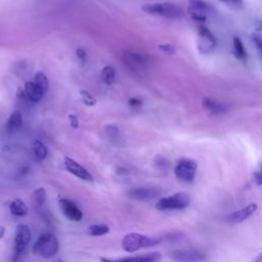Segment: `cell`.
I'll use <instances>...</instances> for the list:
<instances>
[{
  "mask_svg": "<svg viewBox=\"0 0 262 262\" xmlns=\"http://www.w3.org/2000/svg\"><path fill=\"white\" fill-rule=\"evenodd\" d=\"M257 204L256 203H251L247 205L246 207L236 210L234 212H231L226 216V221L230 224H238L250 218L256 211H257Z\"/></svg>",
  "mask_w": 262,
  "mask_h": 262,
  "instance_id": "14",
  "label": "cell"
},
{
  "mask_svg": "<svg viewBox=\"0 0 262 262\" xmlns=\"http://www.w3.org/2000/svg\"><path fill=\"white\" fill-rule=\"evenodd\" d=\"M223 3H225L226 5L233 7V8H238L243 5V0H219Z\"/></svg>",
  "mask_w": 262,
  "mask_h": 262,
  "instance_id": "32",
  "label": "cell"
},
{
  "mask_svg": "<svg viewBox=\"0 0 262 262\" xmlns=\"http://www.w3.org/2000/svg\"><path fill=\"white\" fill-rule=\"evenodd\" d=\"M34 82L41 88V90L44 92V94L47 93V91L49 89V80L44 73L37 72L34 76Z\"/></svg>",
  "mask_w": 262,
  "mask_h": 262,
  "instance_id": "25",
  "label": "cell"
},
{
  "mask_svg": "<svg viewBox=\"0 0 262 262\" xmlns=\"http://www.w3.org/2000/svg\"><path fill=\"white\" fill-rule=\"evenodd\" d=\"M80 96H81V100H82L83 104L88 107L94 106L97 102L96 98L88 90H85V89L80 90Z\"/></svg>",
  "mask_w": 262,
  "mask_h": 262,
  "instance_id": "26",
  "label": "cell"
},
{
  "mask_svg": "<svg viewBox=\"0 0 262 262\" xmlns=\"http://www.w3.org/2000/svg\"><path fill=\"white\" fill-rule=\"evenodd\" d=\"M191 196L185 191H178L173 194L160 198L156 203V209L159 211H179L190 205Z\"/></svg>",
  "mask_w": 262,
  "mask_h": 262,
  "instance_id": "3",
  "label": "cell"
},
{
  "mask_svg": "<svg viewBox=\"0 0 262 262\" xmlns=\"http://www.w3.org/2000/svg\"><path fill=\"white\" fill-rule=\"evenodd\" d=\"M158 47H159V49H160L163 53H165V54H167V55H172V54H174L175 51H176L175 47H174L172 44H168V43L160 44Z\"/></svg>",
  "mask_w": 262,
  "mask_h": 262,
  "instance_id": "27",
  "label": "cell"
},
{
  "mask_svg": "<svg viewBox=\"0 0 262 262\" xmlns=\"http://www.w3.org/2000/svg\"><path fill=\"white\" fill-rule=\"evenodd\" d=\"M142 102H143V100H142L141 98H139V97H131V98H129V100H128V104H129L130 106H133V107H136V106L141 105Z\"/></svg>",
  "mask_w": 262,
  "mask_h": 262,
  "instance_id": "34",
  "label": "cell"
},
{
  "mask_svg": "<svg viewBox=\"0 0 262 262\" xmlns=\"http://www.w3.org/2000/svg\"><path fill=\"white\" fill-rule=\"evenodd\" d=\"M170 257L174 262H204L207 259V254L194 248L177 249L170 253Z\"/></svg>",
  "mask_w": 262,
  "mask_h": 262,
  "instance_id": "8",
  "label": "cell"
},
{
  "mask_svg": "<svg viewBox=\"0 0 262 262\" xmlns=\"http://www.w3.org/2000/svg\"><path fill=\"white\" fill-rule=\"evenodd\" d=\"M251 262H262V252L259 255H257Z\"/></svg>",
  "mask_w": 262,
  "mask_h": 262,
  "instance_id": "36",
  "label": "cell"
},
{
  "mask_svg": "<svg viewBox=\"0 0 262 262\" xmlns=\"http://www.w3.org/2000/svg\"><path fill=\"white\" fill-rule=\"evenodd\" d=\"M24 90L31 102H39L44 96V92L34 81L26 82Z\"/></svg>",
  "mask_w": 262,
  "mask_h": 262,
  "instance_id": "16",
  "label": "cell"
},
{
  "mask_svg": "<svg viewBox=\"0 0 262 262\" xmlns=\"http://www.w3.org/2000/svg\"><path fill=\"white\" fill-rule=\"evenodd\" d=\"M253 42L255 43V45H256V47H257V49H258L260 55L262 56V38L259 37V36H257V35H254V36H253Z\"/></svg>",
  "mask_w": 262,
  "mask_h": 262,
  "instance_id": "33",
  "label": "cell"
},
{
  "mask_svg": "<svg viewBox=\"0 0 262 262\" xmlns=\"http://www.w3.org/2000/svg\"><path fill=\"white\" fill-rule=\"evenodd\" d=\"M161 243V238L159 237H151L145 234L137 233V232H131L126 234L122 238V248L127 253H133L137 252L141 249L150 248L154 246H157Z\"/></svg>",
  "mask_w": 262,
  "mask_h": 262,
  "instance_id": "1",
  "label": "cell"
},
{
  "mask_svg": "<svg viewBox=\"0 0 262 262\" xmlns=\"http://www.w3.org/2000/svg\"><path fill=\"white\" fill-rule=\"evenodd\" d=\"M58 204L60 211L68 220L73 222H79L83 219V212L74 201L67 198H61L59 199Z\"/></svg>",
  "mask_w": 262,
  "mask_h": 262,
  "instance_id": "10",
  "label": "cell"
},
{
  "mask_svg": "<svg viewBox=\"0 0 262 262\" xmlns=\"http://www.w3.org/2000/svg\"><path fill=\"white\" fill-rule=\"evenodd\" d=\"M63 163H64V167H66L67 171L70 172L71 174H73L74 176H76L77 178L84 180V181H88V182L93 181V176L91 175V173L86 168H84L81 164H79L78 162L73 160L72 158L64 157Z\"/></svg>",
  "mask_w": 262,
  "mask_h": 262,
  "instance_id": "11",
  "label": "cell"
},
{
  "mask_svg": "<svg viewBox=\"0 0 262 262\" xmlns=\"http://www.w3.org/2000/svg\"><path fill=\"white\" fill-rule=\"evenodd\" d=\"M31 230L25 224L17 225L14 233V248L11 262H17L31 242Z\"/></svg>",
  "mask_w": 262,
  "mask_h": 262,
  "instance_id": "5",
  "label": "cell"
},
{
  "mask_svg": "<svg viewBox=\"0 0 262 262\" xmlns=\"http://www.w3.org/2000/svg\"><path fill=\"white\" fill-rule=\"evenodd\" d=\"M4 234H5V227L0 225V239L4 236Z\"/></svg>",
  "mask_w": 262,
  "mask_h": 262,
  "instance_id": "37",
  "label": "cell"
},
{
  "mask_svg": "<svg viewBox=\"0 0 262 262\" xmlns=\"http://www.w3.org/2000/svg\"><path fill=\"white\" fill-rule=\"evenodd\" d=\"M233 50L236 58L241 60L247 59V51L244 47V44L242 40L238 37H233Z\"/></svg>",
  "mask_w": 262,
  "mask_h": 262,
  "instance_id": "24",
  "label": "cell"
},
{
  "mask_svg": "<svg viewBox=\"0 0 262 262\" xmlns=\"http://www.w3.org/2000/svg\"><path fill=\"white\" fill-rule=\"evenodd\" d=\"M68 120H69V123L72 128H74V129L79 128V119L75 114H69Z\"/></svg>",
  "mask_w": 262,
  "mask_h": 262,
  "instance_id": "30",
  "label": "cell"
},
{
  "mask_svg": "<svg viewBox=\"0 0 262 262\" xmlns=\"http://www.w3.org/2000/svg\"><path fill=\"white\" fill-rule=\"evenodd\" d=\"M253 180L257 185H262V165H260L253 173Z\"/></svg>",
  "mask_w": 262,
  "mask_h": 262,
  "instance_id": "29",
  "label": "cell"
},
{
  "mask_svg": "<svg viewBox=\"0 0 262 262\" xmlns=\"http://www.w3.org/2000/svg\"><path fill=\"white\" fill-rule=\"evenodd\" d=\"M46 203V190L43 187L36 188L31 195V204L35 212H40Z\"/></svg>",
  "mask_w": 262,
  "mask_h": 262,
  "instance_id": "17",
  "label": "cell"
},
{
  "mask_svg": "<svg viewBox=\"0 0 262 262\" xmlns=\"http://www.w3.org/2000/svg\"><path fill=\"white\" fill-rule=\"evenodd\" d=\"M33 152H34V156L36 157L37 160L39 161H44L47 156H48V149L46 147V145L40 141V140H35L33 142Z\"/></svg>",
  "mask_w": 262,
  "mask_h": 262,
  "instance_id": "21",
  "label": "cell"
},
{
  "mask_svg": "<svg viewBox=\"0 0 262 262\" xmlns=\"http://www.w3.org/2000/svg\"><path fill=\"white\" fill-rule=\"evenodd\" d=\"M203 106L213 115H220L227 111V105L225 103L212 98H205L203 100Z\"/></svg>",
  "mask_w": 262,
  "mask_h": 262,
  "instance_id": "18",
  "label": "cell"
},
{
  "mask_svg": "<svg viewBox=\"0 0 262 262\" xmlns=\"http://www.w3.org/2000/svg\"><path fill=\"white\" fill-rule=\"evenodd\" d=\"M141 10L150 15L162 16L170 19H176L182 16L181 8L171 2L147 3L141 7Z\"/></svg>",
  "mask_w": 262,
  "mask_h": 262,
  "instance_id": "4",
  "label": "cell"
},
{
  "mask_svg": "<svg viewBox=\"0 0 262 262\" xmlns=\"http://www.w3.org/2000/svg\"><path fill=\"white\" fill-rule=\"evenodd\" d=\"M255 27L258 31H261L262 30V19H257L255 21Z\"/></svg>",
  "mask_w": 262,
  "mask_h": 262,
  "instance_id": "35",
  "label": "cell"
},
{
  "mask_svg": "<svg viewBox=\"0 0 262 262\" xmlns=\"http://www.w3.org/2000/svg\"><path fill=\"white\" fill-rule=\"evenodd\" d=\"M187 11L194 21L204 23L209 12V5L203 0H189Z\"/></svg>",
  "mask_w": 262,
  "mask_h": 262,
  "instance_id": "12",
  "label": "cell"
},
{
  "mask_svg": "<svg viewBox=\"0 0 262 262\" xmlns=\"http://www.w3.org/2000/svg\"><path fill=\"white\" fill-rule=\"evenodd\" d=\"M110 232V227L104 223L92 224L87 228V233L91 236H102Z\"/></svg>",
  "mask_w": 262,
  "mask_h": 262,
  "instance_id": "22",
  "label": "cell"
},
{
  "mask_svg": "<svg viewBox=\"0 0 262 262\" xmlns=\"http://www.w3.org/2000/svg\"><path fill=\"white\" fill-rule=\"evenodd\" d=\"M106 134L113 139L115 137H119V128L116 125H108L105 127Z\"/></svg>",
  "mask_w": 262,
  "mask_h": 262,
  "instance_id": "28",
  "label": "cell"
},
{
  "mask_svg": "<svg viewBox=\"0 0 262 262\" xmlns=\"http://www.w3.org/2000/svg\"><path fill=\"white\" fill-rule=\"evenodd\" d=\"M123 61L130 71L134 72L135 74L143 73L148 67V56L140 53V52H133V51H126L123 54Z\"/></svg>",
  "mask_w": 262,
  "mask_h": 262,
  "instance_id": "7",
  "label": "cell"
},
{
  "mask_svg": "<svg viewBox=\"0 0 262 262\" xmlns=\"http://www.w3.org/2000/svg\"><path fill=\"white\" fill-rule=\"evenodd\" d=\"M162 255L160 252L146 253L144 255L138 256H128L119 259H110V258H100V262H160Z\"/></svg>",
  "mask_w": 262,
  "mask_h": 262,
  "instance_id": "13",
  "label": "cell"
},
{
  "mask_svg": "<svg viewBox=\"0 0 262 262\" xmlns=\"http://www.w3.org/2000/svg\"><path fill=\"white\" fill-rule=\"evenodd\" d=\"M76 56L80 61L85 62L87 59V51L84 48H78L76 49Z\"/></svg>",
  "mask_w": 262,
  "mask_h": 262,
  "instance_id": "31",
  "label": "cell"
},
{
  "mask_svg": "<svg viewBox=\"0 0 262 262\" xmlns=\"http://www.w3.org/2000/svg\"><path fill=\"white\" fill-rule=\"evenodd\" d=\"M198 49L201 53L207 54L213 51L216 45V40L213 34L204 25L198 26Z\"/></svg>",
  "mask_w": 262,
  "mask_h": 262,
  "instance_id": "9",
  "label": "cell"
},
{
  "mask_svg": "<svg viewBox=\"0 0 262 262\" xmlns=\"http://www.w3.org/2000/svg\"><path fill=\"white\" fill-rule=\"evenodd\" d=\"M9 211L13 216L23 217L28 214V207L23 200L15 199L10 203Z\"/></svg>",
  "mask_w": 262,
  "mask_h": 262,
  "instance_id": "20",
  "label": "cell"
},
{
  "mask_svg": "<svg viewBox=\"0 0 262 262\" xmlns=\"http://www.w3.org/2000/svg\"><path fill=\"white\" fill-rule=\"evenodd\" d=\"M23 126V116L20 114V112L18 111H15L13 112L7 122H6V131L8 133H13L15 131H17L18 129H20V127Z\"/></svg>",
  "mask_w": 262,
  "mask_h": 262,
  "instance_id": "19",
  "label": "cell"
},
{
  "mask_svg": "<svg viewBox=\"0 0 262 262\" xmlns=\"http://www.w3.org/2000/svg\"><path fill=\"white\" fill-rule=\"evenodd\" d=\"M59 250V245L56 236L51 232H44L39 235L33 246V252L35 255L44 259H50L54 257Z\"/></svg>",
  "mask_w": 262,
  "mask_h": 262,
  "instance_id": "2",
  "label": "cell"
},
{
  "mask_svg": "<svg viewBox=\"0 0 262 262\" xmlns=\"http://www.w3.org/2000/svg\"><path fill=\"white\" fill-rule=\"evenodd\" d=\"M196 170L198 164L193 160L182 158L176 163L174 167V174L178 180L188 183L193 181L196 174Z\"/></svg>",
  "mask_w": 262,
  "mask_h": 262,
  "instance_id": "6",
  "label": "cell"
},
{
  "mask_svg": "<svg viewBox=\"0 0 262 262\" xmlns=\"http://www.w3.org/2000/svg\"><path fill=\"white\" fill-rule=\"evenodd\" d=\"M100 77H101V81L105 85H107V86L112 85L116 80V71H115L114 67H112V66L103 67V69L101 70Z\"/></svg>",
  "mask_w": 262,
  "mask_h": 262,
  "instance_id": "23",
  "label": "cell"
},
{
  "mask_svg": "<svg viewBox=\"0 0 262 262\" xmlns=\"http://www.w3.org/2000/svg\"><path fill=\"white\" fill-rule=\"evenodd\" d=\"M128 195L138 201H151L160 196L161 191L158 188L152 187H136L129 190Z\"/></svg>",
  "mask_w": 262,
  "mask_h": 262,
  "instance_id": "15",
  "label": "cell"
},
{
  "mask_svg": "<svg viewBox=\"0 0 262 262\" xmlns=\"http://www.w3.org/2000/svg\"><path fill=\"white\" fill-rule=\"evenodd\" d=\"M54 262H64V261H63V260H59V259H58V260H55Z\"/></svg>",
  "mask_w": 262,
  "mask_h": 262,
  "instance_id": "38",
  "label": "cell"
}]
</instances>
